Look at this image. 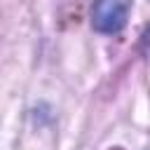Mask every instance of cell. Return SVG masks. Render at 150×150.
<instances>
[{
    "label": "cell",
    "mask_w": 150,
    "mask_h": 150,
    "mask_svg": "<svg viewBox=\"0 0 150 150\" xmlns=\"http://www.w3.org/2000/svg\"><path fill=\"white\" fill-rule=\"evenodd\" d=\"M131 0H96L91 9V26L98 33H120L127 26Z\"/></svg>",
    "instance_id": "6da1fadb"
}]
</instances>
